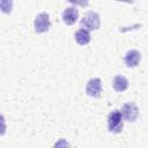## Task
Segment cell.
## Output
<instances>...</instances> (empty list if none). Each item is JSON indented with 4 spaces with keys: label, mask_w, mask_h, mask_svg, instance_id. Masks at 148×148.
I'll list each match as a JSON object with an SVG mask.
<instances>
[{
    "label": "cell",
    "mask_w": 148,
    "mask_h": 148,
    "mask_svg": "<svg viewBox=\"0 0 148 148\" xmlns=\"http://www.w3.org/2000/svg\"><path fill=\"white\" fill-rule=\"evenodd\" d=\"M123 114L119 110H113L108 116V127L112 133H120L123 131Z\"/></svg>",
    "instance_id": "1"
},
{
    "label": "cell",
    "mask_w": 148,
    "mask_h": 148,
    "mask_svg": "<svg viewBox=\"0 0 148 148\" xmlns=\"http://www.w3.org/2000/svg\"><path fill=\"white\" fill-rule=\"evenodd\" d=\"M81 25L88 30H97L101 25L99 15L95 12H88L81 20Z\"/></svg>",
    "instance_id": "2"
},
{
    "label": "cell",
    "mask_w": 148,
    "mask_h": 148,
    "mask_svg": "<svg viewBox=\"0 0 148 148\" xmlns=\"http://www.w3.org/2000/svg\"><path fill=\"white\" fill-rule=\"evenodd\" d=\"M34 25H35V31L38 32V34H43V32L47 31L50 29V25H51L49 14L47 13H40V14H38L36 16V18H35Z\"/></svg>",
    "instance_id": "3"
},
{
    "label": "cell",
    "mask_w": 148,
    "mask_h": 148,
    "mask_svg": "<svg viewBox=\"0 0 148 148\" xmlns=\"http://www.w3.org/2000/svg\"><path fill=\"white\" fill-rule=\"evenodd\" d=\"M121 114L123 118L127 121H135L138 116H139V109L134 103H126L123 105L121 109Z\"/></svg>",
    "instance_id": "4"
},
{
    "label": "cell",
    "mask_w": 148,
    "mask_h": 148,
    "mask_svg": "<svg viewBox=\"0 0 148 148\" xmlns=\"http://www.w3.org/2000/svg\"><path fill=\"white\" fill-rule=\"evenodd\" d=\"M102 91V82L98 77L90 79L86 87V92L90 97H98Z\"/></svg>",
    "instance_id": "5"
},
{
    "label": "cell",
    "mask_w": 148,
    "mask_h": 148,
    "mask_svg": "<svg viewBox=\"0 0 148 148\" xmlns=\"http://www.w3.org/2000/svg\"><path fill=\"white\" fill-rule=\"evenodd\" d=\"M62 21L68 24V25H72L74 24L77 18H79V12L75 7H67L65 8V10L62 12Z\"/></svg>",
    "instance_id": "6"
},
{
    "label": "cell",
    "mask_w": 148,
    "mask_h": 148,
    "mask_svg": "<svg viewBox=\"0 0 148 148\" xmlns=\"http://www.w3.org/2000/svg\"><path fill=\"white\" fill-rule=\"evenodd\" d=\"M140 59H141V54L136 50L128 51L125 54V57H124V60H125V64H126L127 67H135V66H138L139 62H140Z\"/></svg>",
    "instance_id": "7"
},
{
    "label": "cell",
    "mask_w": 148,
    "mask_h": 148,
    "mask_svg": "<svg viewBox=\"0 0 148 148\" xmlns=\"http://www.w3.org/2000/svg\"><path fill=\"white\" fill-rule=\"evenodd\" d=\"M90 39H91V37H90V34H89L88 29L81 28L75 32V40L80 45H87L90 42Z\"/></svg>",
    "instance_id": "8"
},
{
    "label": "cell",
    "mask_w": 148,
    "mask_h": 148,
    "mask_svg": "<svg viewBox=\"0 0 148 148\" xmlns=\"http://www.w3.org/2000/svg\"><path fill=\"white\" fill-rule=\"evenodd\" d=\"M112 86H113L114 90L118 92L125 91L128 88V80L123 75H117L112 81Z\"/></svg>",
    "instance_id": "9"
},
{
    "label": "cell",
    "mask_w": 148,
    "mask_h": 148,
    "mask_svg": "<svg viewBox=\"0 0 148 148\" xmlns=\"http://www.w3.org/2000/svg\"><path fill=\"white\" fill-rule=\"evenodd\" d=\"M1 10L6 14H9L13 9V0H0Z\"/></svg>",
    "instance_id": "10"
},
{
    "label": "cell",
    "mask_w": 148,
    "mask_h": 148,
    "mask_svg": "<svg viewBox=\"0 0 148 148\" xmlns=\"http://www.w3.org/2000/svg\"><path fill=\"white\" fill-rule=\"evenodd\" d=\"M69 3L72 5H77V6H81V7H87L88 6V0H67Z\"/></svg>",
    "instance_id": "11"
},
{
    "label": "cell",
    "mask_w": 148,
    "mask_h": 148,
    "mask_svg": "<svg viewBox=\"0 0 148 148\" xmlns=\"http://www.w3.org/2000/svg\"><path fill=\"white\" fill-rule=\"evenodd\" d=\"M117 1H123V2H126V3H133L134 0H117Z\"/></svg>",
    "instance_id": "12"
}]
</instances>
